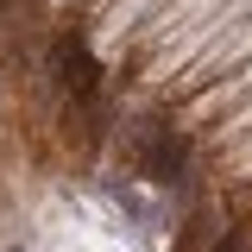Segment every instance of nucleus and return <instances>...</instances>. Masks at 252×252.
Listing matches in <instances>:
<instances>
[{
  "mask_svg": "<svg viewBox=\"0 0 252 252\" xmlns=\"http://www.w3.org/2000/svg\"><path fill=\"white\" fill-rule=\"evenodd\" d=\"M132 164H139V177L158 183V189H189V145L177 139V126L145 120V126H139V152H132Z\"/></svg>",
  "mask_w": 252,
  "mask_h": 252,
  "instance_id": "obj_1",
  "label": "nucleus"
},
{
  "mask_svg": "<svg viewBox=\"0 0 252 252\" xmlns=\"http://www.w3.org/2000/svg\"><path fill=\"white\" fill-rule=\"evenodd\" d=\"M94 76H101V69H94V51H89V44H76V38H63V44H57V82H63L69 94L89 101V94H94Z\"/></svg>",
  "mask_w": 252,
  "mask_h": 252,
  "instance_id": "obj_2",
  "label": "nucleus"
},
{
  "mask_svg": "<svg viewBox=\"0 0 252 252\" xmlns=\"http://www.w3.org/2000/svg\"><path fill=\"white\" fill-rule=\"evenodd\" d=\"M215 252H252V233H246V227H227V240H220Z\"/></svg>",
  "mask_w": 252,
  "mask_h": 252,
  "instance_id": "obj_4",
  "label": "nucleus"
},
{
  "mask_svg": "<svg viewBox=\"0 0 252 252\" xmlns=\"http://www.w3.org/2000/svg\"><path fill=\"white\" fill-rule=\"evenodd\" d=\"M13 252H19V246H13Z\"/></svg>",
  "mask_w": 252,
  "mask_h": 252,
  "instance_id": "obj_5",
  "label": "nucleus"
},
{
  "mask_svg": "<svg viewBox=\"0 0 252 252\" xmlns=\"http://www.w3.org/2000/svg\"><path fill=\"white\" fill-rule=\"evenodd\" d=\"M101 189H107V195H114V202H120V208H126V215H132V220H145V227H158V215H152V208H145V195H139V189H132V183H120V177H107V183H101Z\"/></svg>",
  "mask_w": 252,
  "mask_h": 252,
  "instance_id": "obj_3",
  "label": "nucleus"
}]
</instances>
